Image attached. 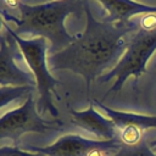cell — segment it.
Returning a JSON list of instances; mask_svg holds the SVG:
<instances>
[{
    "label": "cell",
    "mask_w": 156,
    "mask_h": 156,
    "mask_svg": "<svg viewBox=\"0 0 156 156\" xmlns=\"http://www.w3.org/2000/svg\"><path fill=\"white\" fill-rule=\"evenodd\" d=\"M16 41L12 37L0 35V85L1 87H35L37 83L29 72L21 69L15 63Z\"/></svg>",
    "instance_id": "obj_7"
},
{
    "label": "cell",
    "mask_w": 156,
    "mask_h": 156,
    "mask_svg": "<svg viewBox=\"0 0 156 156\" xmlns=\"http://www.w3.org/2000/svg\"><path fill=\"white\" fill-rule=\"evenodd\" d=\"M4 23H5V22H4V21H2V20H1V18H0V27H1V26H2V27H4Z\"/></svg>",
    "instance_id": "obj_15"
},
{
    "label": "cell",
    "mask_w": 156,
    "mask_h": 156,
    "mask_svg": "<svg viewBox=\"0 0 156 156\" xmlns=\"http://www.w3.org/2000/svg\"><path fill=\"white\" fill-rule=\"evenodd\" d=\"M119 139H88L78 134H66L48 146H26V150L40 152L45 156H93L98 151L115 152L122 146Z\"/></svg>",
    "instance_id": "obj_6"
},
{
    "label": "cell",
    "mask_w": 156,
    "mask_h": 156,
    "mask_svg": "<svg viewBox=\"0 0 156 156\" xmlns=\"http://www.w3.org/2000/svg\"><path fill=\"white\" fill-rule=\"evenodd\" d=\"M61 122L41 118L37 111L33 93L26 96L24 102L0 117V140L9 139L15 146L20 145L21 136L26 133H49L61 129Z\"/></svg>",
    "instance_id": "obj_5"
},
{
    "label": "cell",
    "mask_w": 156,
    "mask_h": 156,
    "mask_svg": "<svg viewBox=\"0 0 156 156\" xmlns=\"http://www.w3.org/2000/svg\"><path fill=\"white\" fill-rule=\"evenodd\" d=\"M156 50V13L143 15L138 20V27L128 35L127 49L117 65L102 74L99 80L106 83L115 79L107 94L117 93L129 77L138 79L146 72V63ZM106 94V95H107Z\"/></svg>",
    "instance_id": "obj_3"
},
{
    "label": "cell",
    "mask_w": 156,
    "mask_h": 156,
    "mask_svg": "<svg viewBox=\"0 0 156 156\" xmlns=\"http://www.w3.org/2000/svg\"><path fill=\"white\" fill-rule=\"evenodd\" d=\"M107 16L106 22L110 23H128L132 21V17L136 15L156 13L155 5H146L136 0H98Z\"/></svg>",
    "instance_id": "obj_9"
},
{
    "label": "cell",
    "mask_w": 156,
    "mask_h": 156,
    "mask_svg": "<svg viewBox=\"0 0 156 156\" xmlns=\"http://www.w3.org/2000/svg\"><path fill=\"white\" fill-rule=\"evenodd\" d=\"M5 32L9 33L12 39L16 41L17 48L23 55L28 67L32 71V74L37 83V90L40 96L39 106L43 111L49 112L52 117L58 116V111L54 105V95H56L55 87L61 84L55 77L51 76L49 67L46 65V39L37 37L33 39L21 38L12 28L4 23Z\"/></svg>",
    "instance_id": "obj_4"
},
{
    "label": "cell",
    "mask_w": 156,
    "mask_h": 156,
    "mask_svg": "<svg viewBox=\"0 0 156 156\" xmlns=\"http://www.w3.org/2000/svg\"><path fill=\"white\" fill-rule=\"evenodd\" d=\"M87 26L83 33L74 37L62 51L49 56L50 71H71L85 80L87 93L94 79L100 78L106 69H112L127 49L128 35L136 29L138 21L128 23H110L98 21L85 1Z\"/></svg>",
    "instance_id": "obj_1"
},
{
    "label": "cell",
    "mask_w": 156,
    "mask_h": 156,
    "mask_svg": "<svg viewBox=\"0 0 156 156\" xmlns=\"http://www.w3.org/2000/svg\"><path fill=\"white\" fill-rule=\"evenodd\" d=\"M107 156H156L149 143L144 139L136 145H122L117 151Z\"/></svg>",
    "instance_id": "obj_12"
},
{
    "label": "cell",
    "mask_w": 156,
    "mask_h": 156,
    "mask_svg": "<svg viewBox=\"0 0 156 156\" xmlns=\"http://www.w3.org/2000/svg\"><path fill=\"white\" fill-rule=\"evenodd\" d=\"M93 102L98 107H100V110L104 111L105 115L116 124L118 132L122 129H127V128L135 129L141 133H144L147 129H156V116L139 115V113H133V112L113 110L95 99H93Z\"/></svg>",
    "instance_id": "obj_10"
},
{
    "label": "cell",
    "mask_w": 156,
    "mask_h": 156,
    "mask_svg": "<svg viewBox=\"0 0 156 156\" xmlns=\"http://www.w3.org/2000/svg\"><path fill=\"white\" fill-rule=\"evenodd\" d=\"M0 156H45L40 152H29L26 149H21L20 146H2L0 147Z\"/></svg>",
    "instance_id": "obj_13"
},
{
    "label": "cell",
    "mask_w": 156,
    "mask_h": 156,
    "mask_svg": "<svg viewBox=\"0 0 156 156\" xmlns=\"http://www.w3.org/2000/svg\"><path fill=\"white\" fill-rule=\"evenodd\" d=\"M85 0H51L40 5H26L18 2L20 18L1 11L5 20L16 24L13 29L20 34H33L50 41L49 56L55 55L69 44L74 37L68 34L63 24L65 18L71 13L84 11Z\"/></svg>",
    "instance_id": "obj_2"
},
{
    "label": "cell",
    "mask_w": 156,
    "mask_h": 156,
    "mask_svg": "<svg viewBox=\"0 0 156 156\" xmlns=\"http://www.w3.org/2000/svg\"><path fill=\"white\" fill-rule=\"evenodd\" d=\"M72 122L79 128L89 132L90 134L99 138V140H113L119 139V132L116 124L107 117L102 116L95 110L94 102L91 101L89 107L83 111L68 110Z\"/></svg>",
    "instance_id": "obj_8"
},
{
    "label": "cell",
    "mask_w": 156,
    "mask_h": 156,
    "mask_svg": "<svg viewBox=\"0 0 156 156\" xmlns=\"http://www.w3.org/2000/svg\"><path fill=\"white\" fill-rule=\"evenodd\" d=\"M136 1H138V0H136Z\"/></svg>",
    "instance_id": "obj_16"
},
{
    "label": "cell",
    "mask_w": 156,
    "mask_h": 156,
    "mask_svg": "<svg viewBox=\"0 0 156 156\" xmlns=\"http://www.w3.org/2000/svg\"><path fill=\"white\" fill-rule=\"evenodd\" d=\"M35 87H1L0 88V108L9 105L10 102L23 98L28 96L30 93L34 91Z\"/></svg>",
    "instance_id": "obj_11"
},
{
    "label": "cell",
    "mask_w": 156,
    "mask_h": 156,
    "mask_svg": "<svg viewBox=\"0 0 156 156\" xmlns=\"http://www.w3.org/2000/svg\"><path fill=\"white\" fill-rule=\"evenodd\" d=\"M149 145H150V147L154 150V152L156 154V139H155V140H152V141H150V143H149Z\"/></svg>",
    "instance_id": "obj_14"
}]
</instances>
